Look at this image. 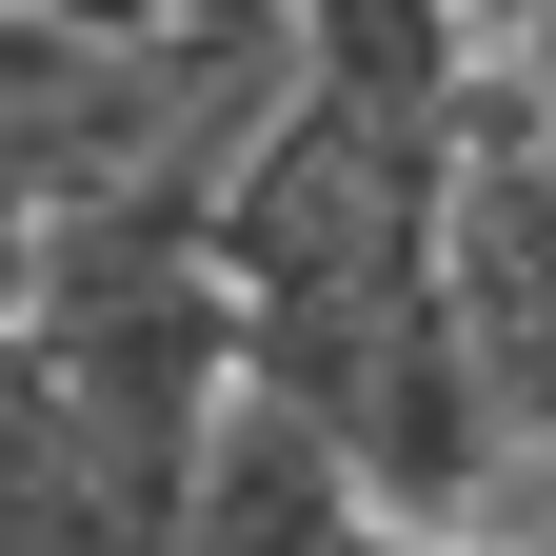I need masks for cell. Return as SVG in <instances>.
I'll return each instance as SVG.
<instances>
[{"mask_svg": "<svg viewBox=\"0 0 556 556\" xmlns=\"http://www.w3.org/2000/svg\"><path fill=\"white\" fill-rule=\"evenodd\" d=\"M199 258L239 318H378L438 278V100H358L318 60H278V100L199 179Z\"/></svg>", "mask_w": 556, "mask_h": 556, "instance_id": "obj_1", "label": "cell"}, {"mask_svg": "<svg viewBox=\"0 0 556 556\" xmlns=\"http://www.w3.org/2000/svg\"><path fill=\"white\" fill-rule=\"evenodd\" d=\"M438 338L477 358L497 438H556V139H438Z\"/></svg>", "mask_w": 556, "mask_h": 556, "instance_id": "obj_2", "label": "cell"}]
</instances>
